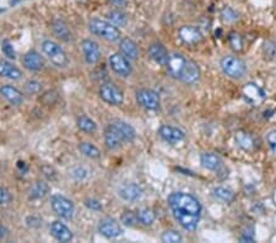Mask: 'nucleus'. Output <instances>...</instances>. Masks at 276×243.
<instances>
[{"mask_svg":"<svg viewBox=\"0 0 276 243\" xmlns=\"http://www.w3.org/2000/svg\"><path fill=\"white\" fill-rule=\"evenodd\" d=\"M52 30H53V34L58 37L61 41L68 42L72 38V34H70V30L68 27V25L65 23V21H63L61 19H55L52 22Z\"/></svg>","mask_w":276,"mask_h":243,"instance_id":"23","label":"nucleus"},{"mask_svg":"<svg viewBox=\"0 0 276 243\" xmlns=\"http://www.w3.org/2000/svg\"><path fill=\"white\" fill-rule=\"evenodd\" d=\"M77 127H79L80 131H85V133H93L97 129V124L89 118L87 115H81L77 119Z\"/></svg>","mask_w":276,"mask_h":243,"instance_id":"30","label":"nucleus"},{"mask_svg":"<svg viewBox=\"0 0 276 243\" xmlns=\"http://www.w3.org/2000/svg\"><path fill=\"white\" fill-rule=\"evenodd\" d=\"M119 48L122 53L128 59H131V60H135L139 56V48L133 39L123 38L119 43Z\"/></svg>","mask_w":276,"mask_h":243,"instance_id":"25","label":"nucleus"},{"mask_svg":"<svg viewBox=\"0 0 276 243\" xmlns=\"http://www.w3.org/2000/svg\"><path fill=\"white\" fill-rule=\"evenodd\" d=\"M85 60L87 64H97L101 59V51L98 44L92 39H84L81 42Z\"/></svg>","mask_w":276,"mask_h":243,"instance_id":"10","label":"nucleus"},{"mask_svg":"<svg viewBox=\"0 0 276 243\" xmlns=\"http://www.w3.org/2000/svg\"><path fill=\"white\" fill-rule=\"evenodd\" d=\"M254 241V228L253 226L244 228L240 235V242H253Z\"/></svg>","mask_w":276,"mask_h":243,"instance_id":"40","label":"nucleus"},{"mask_svg":"<svg viewBox=\"0 0 276 243\" xmlns=\"http://www.w3.org/2000/svg\"><path fill=\"white\" fill-rule=\"evenodd\" d=\"M1 49H3V53L5 54V56H8L9 59H15L16 58L15 49H14L13 44H11L10 42L8 41V39H5V41L1 43Z\"/></svg>","mask_w":276,"mask_h":243,"instance_id":"39","label":"nucleus"},{"mask_svg":"<svg viewBox=\"0 0 276 243\" xmlns=\"http://www.w3.org/2000/svg\"><path fill=\"white\" fill-rule=\"evenodd\" d=\"M108 1L115 6H123L127 4V0H108Z\"/></svg>","mask_w":276,"mask_h":243,"instance_id":"45","label":"nucleus"},{"mask_svg":"<svg viewBox=\"0 0 276 243\" xmlns=\"http://www.w3.org/2000/svg\"><path fill=\"white\" fill-rule=\"evenodd\" d=\"M161 240L162 242H166V243H179L182 242V236L181 233H178L177 231L174 230H168V231H165L161 236Z\"/></svg>","mask_w":276,"mask_h":243,"instance_id":"36","label":"nucleus"},{"mask_svg":"<svg viewBox=\"0 0 276 243\" xmlns=\"http://www.w3.org/2000/svg\"><path fill=\"white\" fill-rule=\"evenodd\" d=\"M118 194L126 202H135V200L141 198L143 189L138 185H135V183H128V185H124L118 190Z\"/></svg>","mask_w":276,"mask_h":243,"instance_id":"21","label":"nucleus"},{"mask_svg":"<svg viewBox=\"0 0 276 243\" xmlns=\"http://www.w3.org/2000/svg\"><path fill=\"white\" fill-rule=\"evenodd\" d=\"M41 84L36 80H30L25 84V89L28 93H37L41 90Z\"/></svg>","mask_w":276,"mask_h":243,"instance_id":"41","label":"nucleus"},{"mask_svg":"<svg viewBox=\"0 0 276 243\" xmlns=\"http://www.w3.org/2000/svg\"><path fill=\"white\" fill-rule=\"evenodd\" d=\"M105 144L110 150H115L119 148L122 144H124L122 134L118 131L117 126L114 123H110L105 131Z\"/></svg>","mask_w":276,"mask_h":243,"instance_id":"12","label":"nucleus"},{"mask_svg":"<svg viewBox=\"0 0 276 243\" xmlns=\"http://www.w3.org/2000/svg\"><path fill=\"white\" fill-rule=\"evenodd\" d=\"M264 54H265V58L274 60L276 59V43L273 41H266L263 46Z\"/></svg>","mask_w":276,"mask_h":243,"instance_id":"37","label":"nucleus"},{"mask_svg":"<svg viewBox=\"0 0 276 243\" xmlns=\"http://www.w3.org/2000/svg\"><path fill=\"white\" fill-rule=\"evenodd\" d=\"M4 11H5V9H1V8H0V14L4 13Z\"/></svg>","mask_w":276,"mask_h":243,"instance_id":"47","label":"nucleus"},{"mask_svg":"<svg viewBox=\"0 0 276 243\" xmlns=\"http://www.w3.org/2000/svg\"><path fill=\"white\" fill-rule=\"evenodd\" d=\"M243 95L247 102L253 106H258L259 103L265 100V93L256 84H247L243 87Z\"/></svg>","mask_w":276,"mask_h":243,"instance_id":"13","label":"nucleus"},{"mask_svg":"<svg viewBox=\"0 0 276 243\" xmlns=\"http://www.w3.org/2000/svg\"><path fill=\"white\" fill-rule=\"evenodd\" d=\"M100 93L101 100L103 102L108 103V105L119 106L124 101L123 93L112 82H106V84L101 85L100 93Z\"/></svg>","mask_w":276,"mask_h":243,"instance_id":"6","label":"nucleus"},{"mask_svg":"<svg viewBox=\"0 0 276 243\" xmlns=\"http://www.w3.org/2000/svg\"><path fill=\"white\" fill-rule=\"evenodd\" d=\"M108 19H110V22L114 26H126L128 22V19H127L126 14H123L119 10H113L108 14Z\"/></svg>","mask_w":276,"mask_h":243,"instance_id":"34","label":"nucleus"},{"mask_svg":"<svg viewBox=\"0 0 276 243\" xmlns=\"http://www.w3.org/2000/svg\"><path fill=\"white\" fill-rule=\"evenodd\" d=\"M6 235H8V230L4 227L3 224H0V240H3Z\"/></svg>","mask_w":276,"mask_h":243,"instance_id":"46","label":"nucleus"},{"mask_svg":"<svg viewBox=\"0 0 276 243\" xmlns=\"http://www.w3.org/2000/svg\"><path fill=\"white\" fill-rule=\"evenodd\" d=\"M51 206L56 215L65 219V220H70V219H73V216H74V212H75L74 204H73L72 200L63 197V195H59V194L52 195Z\"/></svg>","mask_w":276,"mask_h":243,"instance_id":"4","label":"nucleus"},{"mask_svg":"<svg viewBox=\"0 0 276 243\" xmlns=\"http://www.w3.org/2000/svg\"><path fill=\"white\" fill-rule=\"evenodd\" d=\"M42 51L46 54L47 58L51 60L52 64L55 65L56 68H65L69 63V59H68L65 51L56 42L46 39L42 43Z\"/></svg>","mask_w":276,"mask_h":243,"instance_id":"3","label":"nucleus"},{"mask_svg":"<svg viewBox=\"0 0 276 243\" xmlns=\"http://www.w3.org/2000/svg\"><path fill=\"white\" fill-rule=\"evenodd\" d=\"M221 19L223 20V22L233 23L239 19V15H238L237 11L231 8V6H225V8L221 10Z\"/></svg>","mask_w":276,"mask_h":243,"instance_id":"35","label":"nucleus"},{"mask_svg":"<svg viewBox=\"0 0 276 243\" xmlns=\"http://www.w3.org/2000/svg\"><path fill=\"white\" fill-rule=\"evenodd\" d=\"M120 223L124 226H127V227H133L139 223L138 214L130 211V210H126L120 216Z\"/></svg>","mask_w":276,"mask_h":243,"instance_id":"33","label":"nucleus"},{"mask_svg":"<svg viewBox=\"0 0 276 243\" xmlns=\"http://www.w3.org/2000/svg\"><path fill=\"white\" fill-rule=\"evenodd\" d=\"M185 63H187V59L184 58L182 54L179 53H172L169 54L168 63H167V69H168L169 75L172 77H176L179 79L182 72H183L184 67H185Z\"/></svg>","mask_w":276,"mask_h":243,"instance_id":"14","label":"nucleus"},{"mask_svg":"<svg viewBox=\"0 0 276 243\" xmlns=\"http://www.w3.org/2000/svg\"><path fill=\"white\" fill-rule=\"evenodd\" d=\"M138 219L139 223L145 226H148L155 221L156 215H155V212H153L152 210L147 209V207H144V209H140L138 211Z\"/></svg>","mask_w":276,"mask_h":243,"instance_id":"31","label":"nucleus"},{"mask_svg":"<svg viewBox=\"0 0 276 243\" xmlns=\"http://www.w3.org/2000/svg\"><path fill=\"white\" fill-rule=\"evenodd\" d=\"M136 101L141 107L146 110L155 111L160 106V96L159 93H155L153 90L141 89L136 93Z\"/></svg>","mask_w":276,"mask_h":243,"instance_id":"7","label":"nucleus"},{"mask_svg":"<svg viewBox=\"0 0 276 243\" xmlns=\"http://www.w3.org/2000/svg\"><path fill=\"white\" fill-rule=\"evenodd\" d=\"M200 77V69L199 67L197 65V63H194L193 60H187L185 63V67H184L183 72H182L181 76H179V80L184 84L190 85L194 84L199 80Z\"/></svg>","mask_w":276,"mask_h":243,"instance_id":"17","label":"nucleus"},{"mask_svg":"<svg viewBox=\"0 0 276 243\" xmlns=\"http://www.w3.org/2000/svg\"><path fill=\"white\" fill-rule=\"evenodd\" d=\"M236 141L238 146L245 151H249L254 148V140L251 134L245 133V131H237L236 133Z\"/></svg>","mask_w":276,"mask_h":243,"instance_id":"28","label":"nucleus"},{"mask_svg":"<svg viewBox=\"0 0 276 243\" xmlns=\"http://www.w3.org/2000/svg\"><path fill=\"white\" fill-rule=\"evenodd\" d=\"M89 30L91 34L101 37L110 42H115L119 39L120 31L113 23L108 21L100 20V19H92L89 21Z\"/></svg>","mask_w":276,"mask_h":243,"instance_id":"2","label":"nucleus"},{"mask_svg":"<svg viewBox=\"0 0 276 243\" xmlns=\"http://www.w3.org/2000/svg\"><path fill=\"white\" fill-rule=\"evenodd\" d=\"M266 140H268L269 146H270V149L273 150L274 155L276 156V131H270V133L268 134V138H266Z\"/></svg>","mask_w":276,"mask_h":243,"instance_id":"44","label":"nucleus"},{"mask_svg":"<svg viewBox=\"0 0 276 243\" xmlns=\"http://www.w3.org/2000/svg\"><path fill=\"white\" fill-rule=\"evenodd\" d=\"M200 162L204 168L210 169V171H218L222 166V161L218 155L211 154V152H205L200 156Z\"/></svg>","mask_w":276,"mask_h":243,"instance_id":"24","label":"nucleus"},{"mask_svg":"<svg viewBox=\"0 0 276 243\" xmlns=\"http://www.w3.org/2000/svg\"><path fill=\"white\" fill-rule=\"evenodd\" d=\"M221 69L227 76L239 79L245 73V64L242 59L233 56H227L221 60Z\"/></svg>","mask_w":276,"mask_h":243,"instance_id":"5","label":"nucleus"},{"mask_svg":"<svg viewBox=\"0 0 276 243\" xmlns=\"http://www.w3.org/2000/svg\"><path fill=\"white\" fill-rule=\"evenodd\" d=\"M228 42H230L231 47L232 49L235 51L239 52L243 47V41H242V37L237 34V32H231L230 36H228Z\"/></svg>","mask_w":276,"mask_h":243,"instance_id":"38","label":"nucleus"},{"mask_svg":"<svg viewBox=\"0 0 276 243\" xmlns=\"http://www.w3.org/2000/svg\"><path fill=\"white\" fill-rule=\"evenodd\" d=\"M168 205L174 219L187 231H195L202 212L199 200L188 193L176 192L168 197Z\"/></svg>","mask_w":276,"mask_h":243,"instance_id":"1","label":"nucleus"},{"mask_svg":"<svg viewBox=\"0 0 276 243\" xmlns=\"http://www.w3.org/2000/svg\"><path fill=\"white\" fill-rule=\"evenodd\" d=\"M0 95L13 106H18L23 102L22 93L16 87L11 86V85H3L0 87Z\"/></svg>","mask_w":276,"mask_h":243,"instance_id":"20","label":"nucleus"},{"mask_svg":"<svg viewBox=\"0 0 276 243\" xmlns=\"http://www.w3.org/2000/svg\"><path fill=\"white\" fill-rule=\"evenodd\" d=\"M49 231H51V235L53 236L56 241H59V242H70V241L73 240V237H74L70 228L63 223H60V221H54V223H52Z\"/></svg>","mask_w":276,"mask_h":243,"instance_id":"15","label":"nucleus"},{"mask_svg":"<svg viewBox=\"0 0 276 243\" xmlns=\"http://www.w3.org/2000/svg\"><path fill=\"white\" fill-rule=\"evenodd\" d=\"M0 76L10 80H20L22 77V72L13 63L0 60Z\"/></svg>","mask_w":276,"mask_h":243,"instance_id":"22","label":"nucleus"},{"mask_svg":"<svg viewBox=\"0 0 276 243\" xmlns=\"http://www.w3.org/2000/svg\"><path fill=\"white\" fill-rule=\"evenodd\" d=\"M85 205L90 210H93V211H101L102 210V204L97 199H86L85 200Z\"/></svg>","mask_w":276,"mask_h":243,"instance_id":"42","label":"nucleus"},{"mask_svg":"<svg viewBox=\"0 0 276 243\" xmlns=\"http://www.w3.org/2000/svg\"><path fill=\"white\" fill-rule=\"evenodd\" d=\"M114 124L117 126L119 133L122 134L124 143H131L135 139V129L130 124L127 123V122H123V120H117V122H114Z\"/></svg>","mask_w":276,"mask_h":243,"instance_id":"27","label":"nucleus"},{"mask_svg":"<svg viewBox=\"0 0 276 243\" xmlns=\"http://www.w3.org/2000/svg\"><path fill=\"white\" fill-rule=\"evenodd\" d=\"M179 38L183 41V43L188 46H195L202 41V35L200 30L195 26L192 25H184L179 28L178 31Z\"/></svg>","mask_w":276,"mask_h":243,"instance_id":"9","label":"nucleus"},{"mask_svg":"<svg viewBox=\"0 0 276 243\" xmlns=\"http://www.w3.org/2000/svg\"><path fill=\"white\" fill-rule=\"evenodd\" d=\"M22 64L26 69L31 70V72H39L44 67L43 58L35 51L28 52L23 56Z\"/></svg>","mask_w":276,"mask_h":243,"instance_id":"19","label":"nucleus"},{"mask_svg":"<svg viewBox=\"0 0 276 243\" xmlns=\"http://www.w3.org/2000/svg\"><path fill=\"white\" fill-rule=\"evenodd\" d=\"M110 67L115 74L120 75V76H129L131 73V65L124 54H112L110 56Z\"/></svg>","mask_w":276,"mask_h":243,"instance_id":"8","label":"nucleus"},{"mask_svg":"<svg viewBox=\"0 0 276 243\" xmlns=\"http://www.w3.org/2000/svg\"><path fill=\"white\" fill-rule=\"evenodd\" d=\"M214 195H215V198H218L219 200H221V202H223V203H231V202H233V199H235V194H233L230 189L223 188V187L215 188Z\"/></svg>","mask_w":276,"mask_h":243,"instance_id":"32","label":"nucleus"},{"mask_svg":"<svg viewBox=\"0 0 276 243\" xmlns=\"http://www.w3.org/2000/svg\"><path fill=\"white\" fill-rule=\"evenodd\" d=\"M98 232L106 238H115L122 235L123 231L114 219L105 218L98 224Z\"/></svg>","mask_w":276,"mask_h":243,"instance_id":"11","label":"nucleus"},{"mask_svg":"<svg viewBox=\"0 0 276 243\" xmlns=\"http://www.w3.org/2000/svg\"><path fill=\"white\" fill-rule=\"evenodd\" d=\"M159 134L165 141L169 144H178L185 138V134L183 131L171 126H162L159 129Z\"/></svg>","mask_w":276,"mask_h":243,"instance_id":"16","label":"nucleus"},{"mask_svg":"<svg viewBox=\"0 0 276 243\" xmlns=\"http://www.w3.org/2000/svg\"><path fill=\"white\" fill-rule=\"evenodd\" d=\"M148 56L153 62L159 65H167L169 59V54L167 49L161 43H152L148 47Z\"/></svg>","mask_w":276,"mask_h":243,"instance_id":"18","label":"nucleus"},{"mask_svg":"<svg viewBox=\"0 0 276 243\" xmlns=\"http://www.w3.org/2000/svg\"><path fill=\"white\" fill-rule=\"evenodd\" d=\"M79 150L81 151L85 156L90 157V159H100L101 157V151L97 146H95L91 143H80L79 144Z\"/></svg>","mask_w":276,"mask_h":243,"instance_id":"29","label":"nucleus"},{"mask_svg":"<svg viewBox=\"0 0 276 243\" xmlns=\"http://www.w3.org/2000/svg\"><path fill=\"white\" fill-rule=\"evenodd\" d=\"M49 189H51V188H49L48 183H46V182L43 181H38L31 187L28 197H30L31 200L42 199V198H44L48 194Z\"/></svg>","mask_w":276,"mask_h":243,"instance_id":"26","label":"nucleus"},{"mask_svg":"<svg viewBox=\"0 0 276 243\" xmlns=\"http://www.w3.org/2000/svg\"><path fill=\"white\" fill-rule=\"evenodd\" d=\"M11 202L10 193L0 187V205H8Z\"/></svg>","mask_w":276,"mask_h":243,"instance_id":"43","label":"nucleus"}]
</instances>
